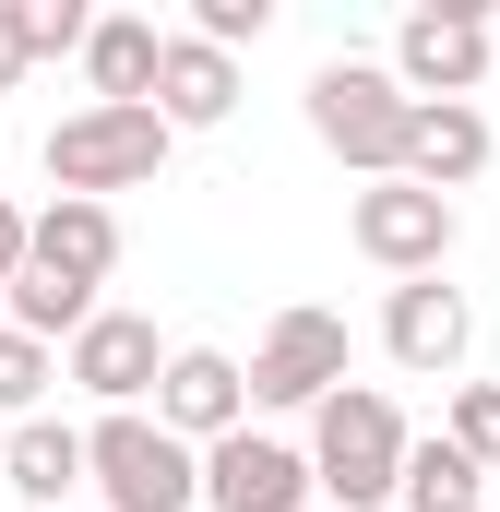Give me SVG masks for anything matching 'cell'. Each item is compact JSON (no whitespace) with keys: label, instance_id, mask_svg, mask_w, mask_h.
<instances>
[{"label":"cell","instance_id":"d6986e66","mask_svg":"<svg viewBox=\"0 0 500 512\" xmlns=\"http://www.w3.org/2000/svg\"><path fill=\"white\" fill-rule=\"evenodd\" d=\"M262 24H274V0H191V36H203V48H227V60L262 48Z\"/></svg>","mask_w":500,"mask_h":512},{"label":"cell","instance_id":"7a4b0ae2","mask_svg":"<svg viewBox=\"0 0 500 512\" xmlns=\"http://www.w3.org/2000/svg\"><path fill=\"white\" fill-rule=\"evenodd\" d=\"M310 143L358 179H405V143H417V96L393 84V60H322L310 72Z\"/></svg>","mask_w":500,"mask_h":512},{"label":"cell","instance_id":"ba28073f","mask_svg":"<svg viewBox=\"0 0 500 512\" xmlns=\"http://www.w3.org/2000/svg\"><path fill=\"white\" fill-rule=\"evenodd\" d=\"M167 358H179V346H155V322H143V310H96V322L60 346V382L96 393V405L120 417V405H143V393L167 382Z\"/></svg>","mask_w":500,"mask_h":512},{"label":"cell","instance_id":"7c38bea8","mask_svg":"<svg viewBox=\"0 0 500 512\" xmlns=\"http://www.w3.org/2000/svg\"><path fill=\"white\" fill-rule=\"evenodd\" d=\"M0 477H12V512H60L72 489H96V453H84V429L24 417V429H12V453H0Z\"/></svg>","mask_w":500,"mask_h":512},{"label":"cell","instance_id":"44dd1931","mask_svg":"<svg viewBox=\"0 0 500 512\" xmlns=\"http://www.w3.org/2000/svg\"><path fill=\"white\" fill-rule=\"evenodd\" d=\"M84 36H96V12H84V0H24V48H36V60H60V48L84 60Z\"/></svg>","mask_w":500,"mask_h":512},{"label":"cell","instance_id":"2e32d148","mask_svg":"<svg viewBox=\"0 0 500 512\" xmlns=\"http://www.w3.org/2000/svg\"><path fill=\"white\" fill-rule=\"evenodd\" d=\"M489 155H500V131L477 120V108H417V143H405V179L453 203V191H465V179H477Z\"/></svg>","mask_w":500,"mask_h":512},{"label":"cell","instance_id":"3957f363","mask_svg":"<svg viewBox=\"0 0 500 512\" xmlns=\"http://www.w3.org/2000/svg\"><path fill=\"white\" fill-rule=\"evenodd\" d=\"M167 143H179V131L155 120V108H96V96H84L72 120L48 131V191H60V203H108V191H143V179L167 167Z\"/></svg>","mask_w":500,"mask_h":512},{"label":"cell","instance_id":"6da1fadb","mask_svg":"<svg viewBox=\"0 0 500 512\" xmlns=\"http://www.w3.org/2000/svg\"><path fill=\"white\" fill-rule=\"evenodd\" d=\"M405 453H417V429H405V405H393L381 382H346L322 417H310V477H322L334 512L405 501Z\"/></svg>","mask_w":500,"mask_h":512},{"label":"cell","instance_id":"ac0fdd59","mask_svg":"<svg viewBox=\"0 0 500 512\" xmlns=\"http://www.w3.org/2000/svg\"><path fill=\"white\" fill-rule=\"evenodd\" d=\"M48 382H60V346H36V334H12V322H0V417L24 429V417L48 405Z\"/></svg>","mask_w":500,"mask_h":512},{"label":"cell","instance_id":"e0dca14e","mask_svg":"<svg viewBox=\"0 0 500 512\" xmlns=\"http://www.w3.org/2000/svg\"><path fill=\"white\" fill-rule=\"evenodd\" d=\"M477 501H489V465L453 453V429L405 453V512H477Z\"/></svg>","mask_w":500,"mask_h":512},{"label":"cell","instance_id":"5bb4252c","mask_svg":"<svg viewBox=\"0 0 500 512\" xmlns=\"http://www.w3.org/2000/svg\"><path fill=\"white\" fill-rule=\"evenodd\" d=\"M155 72H167L155 12H96V36H84V84H96V108H155Z\"/></svg>","mask_w":500,"mask_h":512},{"label":"cell","instance_id":"7402d4cb","mask_svg":"<svg viewBox=\"0 0 500 512\" xmlns=\"http://www.w3.org/2000/svg\"><path fill=\"white\" fill-rule=\"evenodd\" d=\"M24 262H36V215H24V203H0V298L24 286Z\"/></svg>","mask_w":500,"mask_h":512},{"label":"cell","instance_id":"52a82bcc","mask_svg":"<svg viewBox=\"0 0 500 512\" xmlns=\"http://www.w3.org/2000/svg\"><path fill=\"white\" fill-rule=\"evenodd\" d=\"M346 393V310H274L262 322V346H250V405H334Z\"/></svg>","mask_w":500,"mask_h":512},{"label":"cell","instance_id":"8fae6325","mask_svg":"<svg viewBox=\"0 0 500 512\" xmlns=\"http://www.w3.org/2000/svg\"><path fill=\"white\" fill-rule=\"evenodd\" d=\"M310 453L298 441H262V429H239V441H215L203 453V512H310Z\"/></svg>","mask_w":500,"mask_h":512},{"label":"cell","instance_id":"603a6c76","mask_svg":"<svg viewBox=\"0 0 500 512\" xmlns=\"http://www.w3.org/2000/svg\"><path fill=\"white\" fill-rule=\"evenodd\" d=\"M24 60H36V48H24V0H0V96L24 84Z\"/></svg>","mask_w":500,"mask_h":512},{"label":"cell","instance_id":"ffe728a7","mask_svg":"<svg viewBox=\"0 0 500 512\" xmlns=\"http://www.w3.org/2000/svg\"><path fill=\"white\" fill-rule=\"evenodd\" d=\"M453 453H477V465L500 477V382H465V393H453Z\"/></svg>","mask_w":500,"mask_h":512},{"label":"cell","instance_id":"5b68a950","mask_svg":"<svg viewBox=\"0 0 500 512\" xmlns=\"http://www.w3.org/2000/svg\"><path fill=\"white\" fill-rule=\"evenodd\" d=\"M84 453H96L108 512H203V453H191L167 417H143V405L96 417V429H84Z\"/></svg>","mask_w":500,"mask_h":512},{"label":"cell","instance_id":"4fadbf2b","mask_svg":"<svg viewBox=\"0 0 500 512\" xmlns=\"http://www.w3.org/2000/svg\"><path fill=\"white\" fill-rule=\"evenodd\" d=\"M24 274H60V286H84V298H96V286L120 274V203H48V215H36V262H24Z\"/></svg>","mask_w":500,"mask_h":512},{"label":"cell","instance_id":"9c48e42d","mask_svg":"<svg viewBox=\"0 0 500 512\" xmlns=\"http://www.w3.org/2000/svg\"><path fill=\"white\" fill-rule=\"evenodd\" d=\"M465 346H477V310H465V286L417 274V286H393V298H381V358H393V370H417V382H453V370H465Z\"/></svg>","mask_w":500,"mask_h":512},{"label":"cell","instance_id":"9a60e30c","mask_svg":"<svg viewBox=\"0 0 500 512\" xmlns=\"http://www.w3.org/2000/svg\"><path fill=\"white\" fill-rule=\"evenodd\" d=\"M227 108H239V60L179 24V36H167V72H155V120L167 131H215Z\"/></svg>","mask_w":500,"mask_h":512},{"label":"cell","instance_id":"8992f818","mask_svg":"<svg viewBox=\"0 0 500 512\" xmlns=\"http://www.w3.org/2000/svg\"><path fill=\"white\" fill-rule=\"evenodd\" d=\"M346 239H358L393 286H417V274H441V262H453L465 215H453L441 191H417V179H370V191L346 203Z\"/></svg>","mask_w":500,"mask_h":512},{"label":"cell","instance_id":"277c9868","mask_svg":"<svg viewBox=\"0 0 500 512\" xmlns=\"http://www.w3.org/2000/svg\"><path fill=\"white\" fill-rule=\"evenodd\" d=\"M489 72H500V24L477 0H417V12L393 24V84H405L417 108H477Z\"/></svg>","mask_w":500,"mask_h":512},{"label":"cell","instance_id":"cb8c5ba5","mask_svg":"<svg viewBox=\"0 0 500 512\" xmlns=\"http://www.w3.org/2000/svg\"><path fill=\"white\" fill-rule=\"evenodd\" d=\"M0 453H12V417H0Z\"/></svg>","mask_w":500,"mask_h":512},{"label":"cell","instance_id":"30bf717a","mask_svg":"<svg viewBox=\"0 0 500 512\" xmlns=\"http://www.w3.org/2000/svg\"><path fill=\"white\" fill-rule=\"evenodd\" d=\"M155 417H167L191 453H215V441H239V429H250V370L227 358V346H179L167 382H155Z\"/></svg>","mask_w":500,"mask_h":512}]
</instances>
